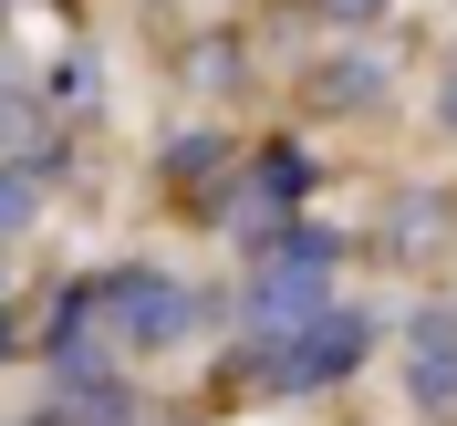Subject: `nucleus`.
Segmentation results:
<instances>
[{"instance_id": "1", "label": "nucleus", "mask_w": 457, "mask_h": 426, "mask_svg": "<svg viewBox=\"0 0 457 426\" xmlns=\"http://www.w3.org/2000/svg\"><path fill=\"white\" fill-rule=\"evenodd\" d=\"M374 343V313H343V302H322V313L281 322V333L250 343V374L270 385V396H312V385H343V374L364 364Z\"/></svg>"}, {"instance_id": "2", "label": "nucleus", "mask_w": 457, "mask_h": 426, "mask_svg": "<svg viewBox=\"0 0 457 426\" xmlns=\"http://www.w3.org/2000/svg\"><path fill=\"white\" fill-rule=\"evenodd\" d=\"M94 302H104V322H114V343H125V354H177V343L198 333V291L167 281V271H145V260L104 271V281H94Z\"/></svg>"}, {"instance_id": "3", "label": "nucleus", "mask_w": 457, "mask_h": 426, "mask_svg": "<svg viewBox=\"0 0 457 426\" xmlns=\"http://www.w3.org/2000/svg\"><path fill=\"white\" fill-rule=\"evenodd\" d=\"M405 385H416L427 416H457V313L447 302H427V313L405 322Z\"/></svg>"}, {"instance_id": "4", "label": "nucleus", "mask_w": 457, "mask_h": 426, "mask_svg": "<svg viewBox=\"0 0 457 426\" xmlns=\"http://www.w3.org/2000/svg\"><path fill=\"white\" fill-rule=\"evenodd\" d=\"M42 198H53V177L31 167V156H0V239H21L42 219Z\"/></svg>"}, {"instance_id": "5", "label": "nucleus", "mask_w": 457, "mask_h": 426, "mask_svg": "<svg viewBox=\"0 0 457 426\" xmlns=\"http://www.w3.org/2000/svg\"><path fill=\"white\" fill-rule=\"evenodd\" d=\"M291 198H312V156L302 146H270L250 167V208H291Z\"/></svg>"}, {"instance_id": "6", "label": "nucleus", "mask_w": 457, "mask_h": 426, "mask_svg": "<svg viewBox=\"0 0 457 426\" xmlns=\"http://www.w3.org/2000/svg\"><path fill=\"white\" fill-rule=\"evenodd\" d=\"M322 104H333V114H364V104H385V63H364V53L322 63Z\"/></svg>"}, {"instance_id": "7", "label": "nucleus", "mask_w": 457, "mask_h": 426, "mask_svg": "<svg viewBox=\"0 0 457 426\" xmlns=\"http://www.w3.org/2000/svg\"><path fill=\"white\" fill-rule=\"evenodd\" d=\"M385 11H395V0H322V21H333V31H374Z\"/></svg>"}, {"instance_id": "8", "label": "nucleus", "mask_w": 457, "mask_h": 426, "mask_svg": "<svg viewBox=\"0 0 457 426\" xmlns=\"http://www.w3.org/2000/svg\"><path fill=\"white\" fill-rule=\"evenodd\" d=\"M436 136H457V63L436 73Z\"/></svg>"}, {"instance_id": "9", "label": "nucleus", "mask_w": 457, "mask_h": 426, "mask_svg": "<svg viewBox=\"0 0 457 426\" xmlns=\"http://www.w3.org/2000/svg\"><path fill=\"white\" fill-rule=\"evenodd\" d=\"M0 281H11V239H0Z\"/></svg>"}]
</instances>
